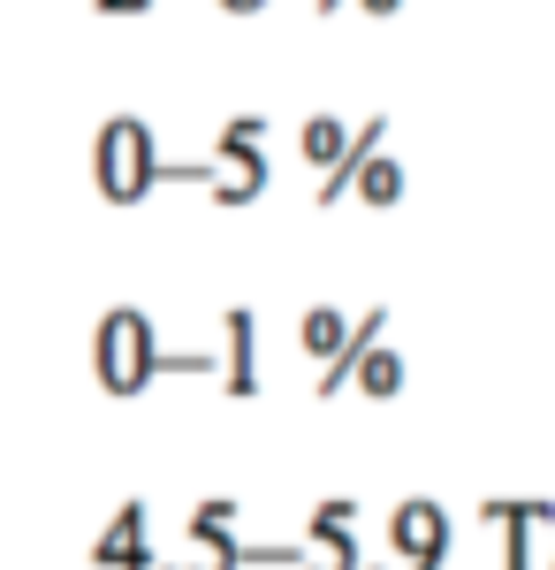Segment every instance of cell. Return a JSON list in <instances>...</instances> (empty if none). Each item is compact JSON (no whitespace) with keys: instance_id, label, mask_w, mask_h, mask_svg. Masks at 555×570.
Wrapping results in <instances>:
<instances>
[{"instance_id":"obj_1","label":"cell","mask_w":555,"mask_h":570,"mask_svg":"<svg viewBox=\"0 0 555 570\" xmlns=\"http://www.w3.org/2000/svg\"><path fill=\"white\" fill-rule=\"evenodd\" d=\"M91 373H99L107 395H145L153 381H168V373H221V357L214 351H160L153 312L115 305L91 327Z\"/></svg>"},{"instance_id":"obj_2","label":"cell","mask_w":555,"mask_h":570,"mask_svg":"<svg viewBox=\"0 0 555 570\" xmlns=\"http://www.w3.org/2000/svg\"><path fill=\"white\" fill-rule=\"evenodd\" d=\"M91 176H99V190H107L115 206H137V198H153L160 183H214V160H160L153 122L115 115V122H99V137H91Z\"/></svg>"},{"instance_id":"obj_3","label":"cell","mask_w":555,"mask_h":570,"mask_svg":"<svg viewBox=\"0 0 555 570\" xmlns=\"http://www.w3.org/2000/svg\"><path fill=\"white\" fill-rule=\"evenodd\" d=\"M388 335V305H366V312H342V305H312L298 320V351L312 357V395H342L350 365L366 343Z\"/></svg>"},{"instance_id":"obj_4","label":"cell","mask_w":555,"mask_h":570,"mask_svg":"<svg viewBox=\"0 0 555 570\" xmlns=\"http://www.w3.org/2000/svg\"><path fill=\"white\" fill-rule=\"evenodd\" d=\"M206 160H214V183H206V190H214L221 206H252L259 190H266V176H274V160H266V122H259V115H228Z\"/></svg>"},{"instance_id":"obj_5","label":"cell","mask_w":555,"mask_h":570,"mask_svg":"<svg viewBox=\"0 0 555 570\" xmlns=\"http://www.w3.org/2000/svg\"><path fill=\"white\" fill-rule=\"evenodd\" d=\"M388 556L403 570H441L449 563V548H457V518L434 502V494H403L396 510H388Z\"/></svg>"},{"instance_id":"obj_6","label":"cell","mask_w":555,"mask_h":570,"mask_svg":"<svg viewBox=\"0 0 555 570\" xmlns=\"http://www.w3.org/2000/svg\"><path fill=\"white\" fill-rule=\"evenodd\" d=\"M358 494H328L304 518V563L298 570H358Z\"/></svg>"},{"instance_id":"obj_7","label":"cell","mask_w":555,"mask_h":570,"mask_svg":"<svg viewBox=\"0 0 555 570\" xmlns=\"http://www.w3.org/2000/svg\"><path fill=\"white\" fill-rule=\"evenodd\" d=\"M479 518L503 532V563L495 570H541V556H533V540L555 525V502H541V494H495V502H479Z\"/></svg>"},{"instance_id":"obj_8","label":"cell","mask_w":555,"mask_h":570,"mask_svg":"<svg viewBox=\"0 0 555 570\" xmlns=\"http://www.w3.org/2000/svg\"><path fill=\"white\" fill-rule=\"evenodd\" d=\"M91 563L99 570H160V556H153V502H145V494L115 502L107 532L91 540Z\"/></svg>"},{"instance_id":"obj_9","label":"cell","mask_w":555,"mask_h":570,"mask_svg":"<svg viewBox=\"0 0 555 570\" xmlns=\"http://www.w3.org/2000/svg\"><path fill=\"white\" fill-rule=\"evenodd\" d=\"M221 389L228 395H259V312L252 305L221 312Z\"/></svg>"},{"instance_id":"obj_10","label":"cell","mask_w":555,"mask_h":570,"mask_svg":"<svg viewBox=\"0 0 555 570\" xmlns=\"http://www.w3.org/2000/svg\"><path fill=\"white\" fill-rule=\"evenodd\" d=\"M244 502H236V494H206V502H198V510H191V540H198V548H206V563L214 570H236V548H244Z\"/></svg>"},{"instance_id":"obj_11","label":"cell","mask_w":555,"mask_h":570,"mask_svg":"<svg viewBox=\"0 0 555 570\" xmlns=\"http://www.w3.org/2000/svg\"><path fill=\"white\" fill-rule=\"evenodd\" d=\"M403 381H411V365H403V351L381 335V343H366V351H358V365H350V381H342V389L388 403V395H403Z\"/></svg>"},{"instance_id":"obj_12","label":"cell","mask_w":555,"mask_h":570,"mask_svg":"<svg viewBox=\"0 0 555 570\" xmlns=\"http://www.w3.org/2000/svg\"><path fill=\"white\" fill-rule=\"evenodd\" d=\"M403 190H411V176H403V160H396L388 145H373V153H366V160L350 168V190H342V198H366V206H396Z\"/></svg>"},{"instance_id":"obj_13","label":"cell","mask_w":555,"mask_h":570,"mask_svg":"<svg viewBox=\"0 0 555 570\" xmlns=\"http://www.w3.org/2000/svg\"><path fill=\"white\" fill-rule=\"evenodd\" d=\"M342 8H366V16H396L403 0H342Z\"/></svg>"},{"instance_id":"obj_14","label":"cell","mask_w":555,"mask_h":570,"mask_svg":"<svg viewBox=\"0 0 555 570\" xmlns=\"http://www.w3.org/2000/svg\"><path fill=\"white\" fill-rule=\"evenodd\" d=\"M221 8H228V16H252V8H266V0H221Z\"/></svg>"},{"instance_id":"obj_15","label":"cell","mask_w":555,"mask_h":570,"mask_svg":"<svg viewBox=\"0 0 555 570\" xmlns=\"http://www.w3.org/2000/svg\"><path fill=\"white\" fill-rule=\"evenodd\" d=\"M541 570H555V525H548V556H541Z\"/></svg>"},{"instance_id":"obj_16","label":"cell","mask_w":555,"mask_h":570,"mask_svg":"<svg viewBox=\"0 0 555 570\" xmlns=\"http://www.w3.org/2000/svg\"><path fill=\"white\" fill-rule=\"evenodd\" d=\"M312 8H320V16H335V8H342V0H312Z\"/></svg>"}]
</instances>
